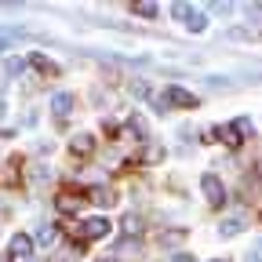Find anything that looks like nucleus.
I'll return each mask as SVG.
<instances>
[{
	"mask_svg": "<svg viewBox=\"0 0 262 262\" xmlns=\"http://www.w3.org/2000/svg\"><path fill=\"white\" fill-rule=\"evenodd\" d=\"M215 262H222V258H215Z\"/></svg>",
	"mask_w": 262,
	"mask_h": 262,
	"instance_id": "27",
	"label": "nucleus"
},
{
	"mask_svg": "<svg viewBox=\"0 0 262 262\" xmlns=\"http://www.w3.org/2000/svg\"><path fill=\"white\" fill-rule=\"evenodd\" d=\"M186 26H189V29H193V33H201V29H204V26H208V18H204V15H193V18H189V22H186Z\"/></svg>",
	"mask_w": 262,
	"mask_h": 262,
	"instance_id": "18",
	"label": "nucleus"
},
{
	"mask_svg": "<svg viewBox=\"0 0 262 262\" xmlns=\"http://www.w3.org/2000/svg\"><path fill=\"white\" fill-rule=\"evenodd\" d=\"M258 251H262V241H258Z\"/></svg>",
	"mask_w": 262,
	"mask_h": 262,
	"instance_id": "26",
	"label": "nucleus"
},
{
	"mask_svg": "<svg viewBox=\"0 0 262 262\" xmlns=\"http://www.w3.org/2000/svg\"><path fill=\"white\" fill-rule=\"evenodd\" d=\"M29 66H33V70H40L44 77H55V73H58V66H55V62H48L44 55H29Z\"/></svg>",
	"mask_w": 262,
	"mask_h": 262,
	"instance_id": "9",
	"label": "nucleus"
},
{
	"mask_svg": "<svg viewBox=\"0 0 262 262\" xmlns=\"http://www.w3.org/2000/svg\"><path fill=\"white\" fill-rule=\"evenodd\" d=\"M201 189L208 193V204H211V208H219V204L226 201V193H222V182H219L215 175H204V179H201Z\"/></svg>",
	"mask_w": 262,
	"mask_h": 262,
	"instance_id": "2",
	"label": "nucleus"
},
{
	"mask_svg": "<svg viewBox=\"0 0 262 262\" xmlns=\"http://www.w3.org/2000/svg\"><path fill=\"white\" fill-rule=\"evenodd\" d=\"M186 233H182V229H171V233H164V244H179Z\"/></svg>",
	"mask_w": 262,
	"mask_h": 262,
	"instance_id": "19",
	"label": "nucleus"
},
{
	"mask_svg": "<svg viewBox=\"0 0 262 262\" xmlns=\"http://www.w3.org/2000/svg\"><path fill=\"white\" fill-rule=\"evenodd\" d=\"M102 262H117V258H102Z\"/></svg>",
	"mask_w": 262,
	"mask_h": 262,
	"instance_id": "25",
	"label": "nucleus"
},
{
	"mask_svg": "<svg viewBox=\"0 0 262 262\" xmlns=\"http://www.w3.org/2000/svg\"><path fill=\"white\" fill-rule=\"evenodd\" d=\"M51 110H55V117H70V110H73V95H70V91H58V95L51 98Z\"/></svg>",
	"mask_w": 262,
	"mask_h": 262,
	"instance_id": "6",
	"label": "nucleus"
},
{
	"mask_svg": "<svg viewBox=\"0 0 262 262\" xmlns=\"http://www.w3.org/2000/svg\"><path fill=\"white\" fill-rule=\"evenodd\" d=\"M171 15H175V18H186V22H189V18H193V8H189V4H175V8H171Z\"/></svg>",
	"mask_w": 262,
	"mask_h": 262,
	"instance_id": "16",
	"label": "nucleus"
},
{
	"mask_svg": "<svg viewBox=\"0 0 262 262\" xmlns=\"http://www.w3.org/2000/svg\"><path fill=\"white\" fill-rule=\"evenodd\" d=\"M135 15H142V18H153V15H157V4L142 0V4H135Z\"/></svg>",
	"mask_w": 262,
	"mask_h": 262,
	"instance_id": "15",
	"label": "nucleus"
},
{
	"mask_svg": "<svg viewBox=\"0 0 262 262\" xmlns=\"http://www.w3.org/2000/svg\"><path fill=\"white\" fill-rule=\"evenodd\" d=\"M171 262H193V255H186V251H179V255H175Z\"/></svg>",
	"mask_w": 262,
	"mask_h": 262,
	"instance_id": "23",
	"label": "nucleus"
},
{
	"mask_svg": "<svg viewBox=\"0 0 262 262\" xmlns=\"http://www.w3.org/2000/svg\"><path fill=\"white\" fill-rule=\"evenodd\" d=\"M11 40H15L11 33H4V29H0V51H8V48H11Z\"/></svg>",
	"mask_w": 262,
	"mask_h": 262,
	"instance_id": "20",
	"label": "nucleus"
},
{
	"mask_svg": "<svg viewBox=\"0 0 262 262\" xmlns=\"http://www.w3.org/2000/svg\"><path fill=\"white\" fill-rule=\"evenodd\" d=\"M229 40H255L251 29H229Z\"/></svg>",
	"mask_w": 262,
	"mask_h": 262,
	"instance_id": "17",
	"label": "nucleus"
},
{
	"mask_svg": "<svg viewBox=\"0 0 262 262\" xmlns=\"http://www.w3.org/2000/svg\"><path fill=\"white\" fill-rule=\"evenodd\" d=\"M11 255H15V258H29V255H33V237L15 233V237H11Z\"/></svg>",
	"mask_w": 262,
	"mask_h": 262,
	"instance_id": "4",
	"label": "nucleus"
},
{
	"mask_svg": "<svg viewBox=\"0 0 262 262\" xmlns=\"http://www.w3.org/2000/svg\"><path fill=\"white\" fill-rule=\"evenodd\" d=\"M55 237H58V233H55V226H40V233H37L40 244H55Z\"/></svg>",
	"mask_w": 262,
	"mask_h": 262,
	"instance_id": "14",
	"label": "nucleus"
},
{
	"mask_svg": "<svg viewBox=\"0 0 262 262\" xmlns=\"http://www.w3.org/2000/svg\"><path fill=\"white\" fill-rule=\"evenodd\" d=\"M22 66H26L22 58H11V62H8V73H22Z\"/></svg>",
	"mask_w": 262,
	"mask_h": 262,
	"instance_id": "21",
	"label": "nucleus"
},
{
	"mask_svg": "<svg viewBox=\"0 0 262 262\" xmlns=\"http://www.w3.org/2000/svg\"><path fill=\"white\" fill-rule=\"evenodd\" d=\"M233 127H237V131H251V120H248V117H241V120H237Z\"/></svg>",
	"mask_w": 262,
	"mask_h": 262,
	"instance_id": "22",
	"label": "nucleus"
},
{
	"mask_svg": "<svg viewBox=\"0 0 262 262\" xmlns=\"http://www.w3.org/2000/svg\"><path fill=\"white\" fill-rule=\"evenodd\" d=\"M80 204H84V196H80V193H70V189L55 196V208H58L62 215H73V211H80Z\"/></svg>",
	"mask_w": 262,
	"mask_h": 262,
	"instance_id": "3",
	"label": "nucleus"
},
{
	"mask_svg": "<svg viewBox=\"0 0 262 262\" xmlns=\"http://www.w3.org/2000/svg\"><path fill=\"white\" fill-rule=\"evenodd\" d=\"M160 157H164V149H160V146H157V142H149V146H146V149H142V164H157V160H160Z\"/></svg>",
	"mask_w": 262,
	"mask_h": 262,
	"instance_id": "12",
	"label": "nucleus"
},
{
	"mask_svg": "<svg viewBox=\"0 0 262 262\" xmlns=\"http://www.w3.org/2000/svg\"><path fill=\"white\" fill-rule=\"evenodd\" d=\"M164 102H175V106H182V110H193L196 106V95H189L186 88H168V91H164Z\"/></svg>",
	"mask_w": 262,
	"mask_h": 262,
	"instance_id": "1",
	"label": "nucleus"
},
{
	"mask_svg": "<svg viewBox=\"0 0 262 262\" xmlns=\"http://www.w3.org/2000/svg\"><path fill=\"white\" fill-rule=\"evenodd\" d=\"M70 149H73L77 157H88V153L95 149V139H91V135H84V131H80V135H73V139H70Z\"/></svg>",
	"mask_w": 262,
	"mask_h": 262,
	"instance_id": "8",
	"label": "nucleus"
},
{
	"mask_svg": "<svg viewBox=\"0 0 262 262\" xmlns=\"http://www.w3.org/2000/svg\"><path fill=\"white\" fill-rule=\"evenodd\" d=\"M211 135H215V139H222L226 146H237V142H241V135H237V127H215Z\"/></svg>",
	"mask_w": 262,
	"mask_h": 262,
	"instance_id": "10",
	"label": "nucleus"
},
{
	"mask_svg": "<svg viewBox=\"0 0 262 262\" xmlns=\"http://www.w3.org/2000/svg\"><path fill=\"white\" fill-rule=\"evenodd\" d=\"M106 233H110V222L106 219H88L84 222V237L88 241H98V237H106Z\"/></svg>",
	"mask_w": 262,
	"mask_h": 262,
	"instance_id": "5",
	"label": "nucleus"
},
{
	"mask_svg": "<svg viewBox=\"0 0 262 262\" xmlns=\"http://www.w3.org/2000/svg\"><path fill=\"white\" fill-rule=\"evenodd\" d=\"M241 229H244V219H226V222L219 226V233H222V237H237Z\"/></svg>",
	"mask_w": 262,
	"mask_h": 262,
	"instance_id": "11",
	"label": "nucleus"
},
{
	"mask_svg": "<svg viewBox=\"0 0 262 262\" xmlns=\"http://www.w3.org/2000/svg\"><path fill=\"white\" fill-rule=\"evenodd\" d=\"M124 233H127V237L142 233V222H139V215H127V219H124Z\"/></svg>",
	"mask_w": 262,
	"mask_h": 262,
	"instance_id": "13",
	"label": "nucleus"
},
{
	"mask_svg": "<svg viewBox=\"0 0 262 262\" xmlns=\"http://www.w3.org/2000/svg\"><path fill=\"white\" fill-rule=\"evenodd\" d=\"M0 117H4V102H0Z\"/></svg>",
	"mask_w": 262,
	"mask_h": 262,
	"instance_id": "24",
	"label": "nucleus"
},
{
	"mask_svg": "<svg viewBox=\"0 0 262 262\" xmlns=\"http://www.w3.org/2000/svg\"><path fill=\"white\" fill-rule=\"evenodd\" d=\"M251 262H255V258H251Z\"/></svg>",
	"mask_w": 262,
	"mask_h": 262,
	"instance_id": "28",
	"label": "nucleus"
},
{
	"mask_svg": "<svg viewBox=\"0 0 262 262\" xmlns=\"http://www.w3.org/2000/svg\"><path fill=\"white\" fill-rule=\"evenodd\" d=\"M91 201H95L98 208H113V204H117V193H113L110 186H95V189H91Z\"/></svg>",
	"mask_w": 262,
	"mask_h": 262,
	"instance_id": "7",
	"label": "nucleus"
}]
</instances>
